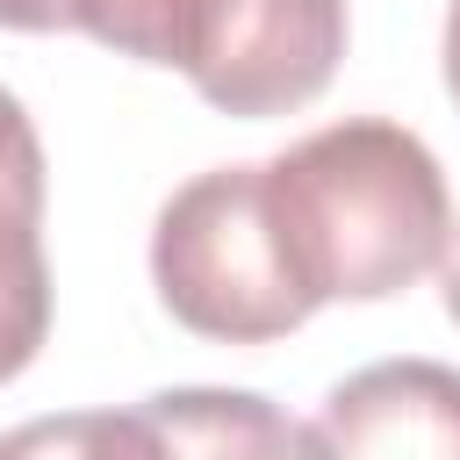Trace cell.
Returning a JSON list of instances; mask_svg holds the SVG:
<instances>
[{
    "label": "cell",
    "mask_w": 460,
    "mask_h": 460,
    "mask_svg": "<svg viewBox=\"0 0 460 460\" xmlns=\"http://www.w3.org/2000/svg\"><path fill=\"white\" fill-rule=\"evenodd\" d=\"M266 194L316 309L402 295L446 259L453 237V194L431 144L388 115L309 129L266 158Z\"/></svg>",
    "instance_id": "cell-1"
},
{
    "label": "cell",
    "mask_w": 460,
    "mask_h": 460,
    "mask_svg": "<svg viewBox=\"0 0 460 460\" xmlns=\"http://www.w3.org/2000/svg\"><path fill=\"white\" fill-rule=\"evenodd\" d=\"M50 338V259H43V137L0 86V381H14Z\"/></svg>",
    "instance_id": "cell-5"
},
{
    "label": "cell",
    "mask_w": 460,
    "mask_h": 460,
    "mask_svg": "<svg viewBox=\"0 0 460 460\" xmlns=\"http://www.w3.org/2000/svg\"><path fill=\"white\" fill-rule=\"evenodd\" d=\"M93 43L172 65L223 115H295L345 58V0H72Z\"/></svg>",
    "instance_id": "cell-2"
},
{
    "label": "cell",
    "mask_w": 460,
    "mask_h": 460,
    "mask_svg": "<svg viewBox=\"0 0 460 460\" xmlns=\"http://www.w3.org/2000/svg\"><path fill=\"white\" fill-rule=\"evenodd\" d=\"M0 460H172L144 410H58L0 431Z\"/></svg>",
    "instance_id": "cell-7"
},
{
    "label": "cell",
    "mask_w": 460,
    "mask_h": 460,
    "mask_svg": "<svg viewBox=\"0 0 460 460\" xmlns=\"http://www.w3.org/2000/svg\"><path fill=\"white\" fill-rule=\"evenodd\" d=\"M438 58H446V93L460 101V0L446 7V43H438Z\"/></svg>",
    "instance_id": "cell-10"
},
{
    "label": "cell",
    "mask_w": 460,
    "mask_h": 460,
    "mask_svg": "<svg viewBox=\"0 0 460 460\" xmlns=\"http://www.w3.org/2000/svg\"><path fill=\"white\" fill-rule=\"evenodd\" d=\"M151 280L172 323L216 345H266L316 316L266 194V165H216L172 187L151 223Z\"/></svg>",
    "instance_id": "cell-3"
},
{
    "label": "cell",
    "mask_w": 460,
    "mask_h": 460,
    "mask_svg": "<svg viewBox=\"0 0 460 460\" xmlns=\"http://www.w3.org/2000/svg\"><path fill=\"white\" fill-rule=\"evenodd\" d=\"M0 29H29V36L72 29V0H0Z\"/></svg>",
    "instance_id": "cell-8"
},
{
    "label": "cell",
    "mask_w": 460,
    "mask_h": 460,
    "mask_svg": "<svg viewBox=\"0 0 460 460\" xmlns=\"http://www.w3.org/2000/svg\"><path fill=\"white\" fill-rule=\"evenodd\" d=\"M438 295H446V316L460 323V237H446V259H438Z\"/></svg>",
    "instance_id": "cell-9"
},
{
    "label": "cell",
    "mask_w": 460,
    "mask_h": 460,
    "mask_svg": "<svg viewBox=\"0 0 460 460\" xmlns=\"http://www.w3.org/2000/svg\"><path fill=\"white\" fill-rule=\"evenodd\" d=\"M309 431L323 460H460V367L374 359L323 395Z\"/></svg>",
    "instance_id": "cell-4"
},
{
    "label": "cell",
    "mask_w": 460,
    "mask_h": 460,
    "mask_svg": "<svg viewBox=\"0 0 460 460\" xmlns=\"http://www.w3.org/2000/svg\"><path fill=\"white\" fill-rule=\"evenodd\" d=\"M144 417L172 460H323L316 431L252 388H158Z\"/></svg>",
    "instance_id": "cell-6"
}]
</instances>
